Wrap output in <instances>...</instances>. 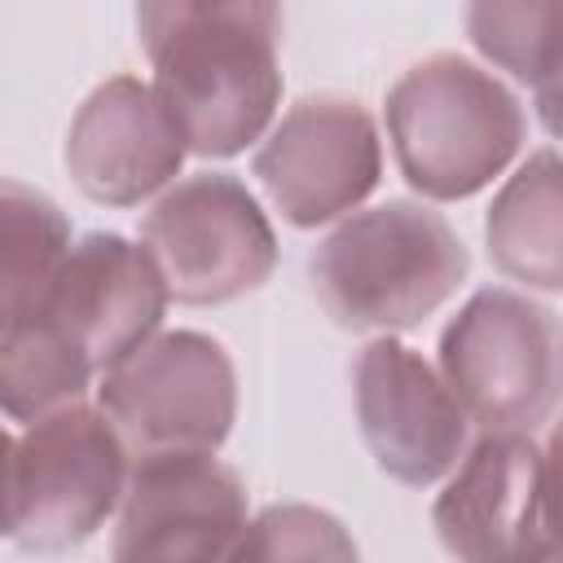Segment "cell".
<instances>
[{
    "mask_svg": "<svg viewBox=\"0 0 563 563\" xmlns=\"http://www.w3.org/2000/svg\"><path fill=\"white\" fill-rule=\"evenodd\" d=\"M471 255L453 224L422 202L347 216L308 260L312 295L343 330L396 334L431 317L466 282Z\"/></svg>",
    "mask_w": 563,
    "mask_h": 563,
    "instance_id": "1",
    "label": "cell"
},
{
    "mask_svg": "<svg viewBox=\"0 0 563 563\" xmlns=\"http://www.w3.org/2000/svg\"><path fill=\"white\" fill-rule=\"evenodd\" d=\"M387 136L400 176L435 202L479 194L523 145L519 97L457 53H431L387 92Z\"/></svg>",
    "mask_w": 563,
    "mask_h": 563,
    "instance_id": "2",
    "label": "cell"
},
{
    "mask_svg": "<svg viewBox=\"0 0 563 563\" xmlns=\"http://www.w3.org/2000/svg\"><path fill=\"white\" fill-rule=\"evenodd\" d=\"M132 453L101 405H62L9 431L4 537L31 554L84 545L119 510Z\"/></svg>",
    "mask_w": 563,
    "mask_h": 563,
    "instance_id": "3",
    "label": "cell"
},
{
    "mask_svg": "<svg viewBox=\"0 0 563 563\" xmlns=\"http://www.w3.org/2000/svg\"><path fill=\"white\" fill-rule=\"evenodd\" d=\"M440 374L479 431H537L563 405V321L519 290H475L440 334Z\"/></svg>",
    "mask_w": 563,
    "mask_h": 563,
    "instance_id": "4",
    "label": "cell"
},
{
    "mask_svg": "<svg viewBox=\"0 0 563 563\" xmlns=\"http://www.w3.org/2000/svg\"><path fill=\"white\" fill-rule=\"evenodd\" d=\"M97 405L132 457L216 453L238 413L233 361L198 330H158L101 374Z\"/></svg>",
    "mask_w": 563,
    "mask_h": 563,
    "instance_id": "5",
    "label": "cell"
},
{
    "mask_svg": "<svg viewBox=\"0 0 563 563\" xmlns=\"http://www.w3.org/2000/svg\"><path fill=\"white\" fill-rule=\"evenodd\" d=\"M277 44L273 31L224 22L180 31L145 53L154 92L189 154L229 158L268 132L282 101Z\"/></svg>",
    "mask_w": 563,
    "mask_h": 563,
    "instance_id": "6",
    "label": "cell"
},
{
    "mask_svg": "<svg viewBox=\"0 0 563 563\" xmlns=\"http://www.w3.org/2000/svg\"><path fill=\"white\" fill-rule=\"evenodd\" d=\"M141 242L154 251L172 299L189 308L229 303L264 286L277 264V233L268 216L255 194L224 172L172 185L145 211Z\"/></svg>",
    "mask_w": 563,
    "mask_h": 563,
    "instance_id": "7",
    "label": "cell"
},
{
    "mask_svg": "<svg viewBox=\"0 0 563 563\" xmlns=\"http://www.w3.org/2000/svg\"><path fill=\"white\" fill-rule=\"evenodd\" d=\"M167 299L172 286L145 242H128L119 233H88L70 242L40 303L9 321H40L101 378L114 361L158 334Z\"/></svg>",
    "mask_w": 563,
    "mask_h": 563,
    "instance_id": "8",
    "label": "cell"
},
{
    "mask_svg": "<svg viewBox=\"0 0 563 563\" xmlns=\"http://www.w3.org/2000/svg\"><path fill=\"white\" fill-rule=\"evenodd\" d=\"M383 176L378 128L361 101L303 97L255 150V180L282 220L299 229L330 224L361 207Z\"/></svg>",
    "mask_w": 563,
    "mask_h": 563,
    "instance_id": "9",
    "label": "cell"
},
{
    "mask_svg": "<svg viewBox=\"0 0 563 563\" xmlns=\"http://www.w3.org/2000/svg\"><path fill=\"white\" fill-rule=\"evenodd\" d=\"M356 422L383 475L409 488L440 484L471 444V418L449 378L409 343L378 334L352 369Z\"/></svg>",
    "mask_w": 563,
    "mask_h": 563,
    "instance_id": "10",
    "label": "cell"
},
{
    "mask_svg": "<svg viewBox=\"0 0 563 563\" xmlns=\"http://www.w3.org/2000/svg\"><path fill=\"white\" fill-rule=\"evenodd\" d=\"M246 523V488L216 453H145L132 457L110 554L233 559Z\"/></svg>",
    "mask_w": 563,
    "mask_h": 563,
    "instance_id": "11",
    "label": "cell"
},
{
    "mask_svg": "<svg viewBox=\"0 0 563 563\" xmlns=\"http://www.w3.org/2000/svg\"><path fill=\"white\" fill-rule=\"evenodd\" d=\"M440 545L471 563L545 559L541 449L528 431H479L431 506Z\"/></svg>",
    "mask_w": 563,
    "mask_h": 563,
    "instance_id": "12",
    "label": "cell"
},
{
    "mask_svg": "<svg viewBox=\"0 0 563 563\" xmlns=\"http://www.w3.org/2000/svg\"><path fill=\"white\" fill-rule=\"evenodd\" d=\"M189 145L163 110L154 84L114 75L97 84L70 119L66 172L92 202L136 207L167 189Z\"/></svg>",
    "mask_w": 563,
    "mask_h": 563,
    "instance_id": "13",
    "label": "cell"
},
{
    "mask_svg": "<svg viewBox=\"0 0 563 563\" xmlns=\"http://www.w3.org/2000/svg\"><path fill=\"white\" fill-rule=\"evenodd\" d=\"M488 260L528 290H563V154L537 150L484 216Z\"/></svg>",
    "mask_w": 563,
    "mask_h": 563,
    "instance_id": "14",
    "label": "cell"
},
{
    "mask_svg": "<svg viewBox=\"0 0 563 563\" xmlns=\"http://www.w3.org/2000/svg\"><path fill=\"white\" fill-rule=\"evenodd\" d=\"M70 251V224L53 198L4 180L0 189V317H22L40 303Z\"/></svg>",
    "mask_w": 563,
    "mask_h": 563,
    "instance_id": "15",
    "label": "cell"
},
{
    "mask_svg": "<svg viewBox=\"0 0 563 563\" xmlns=\"http://www.w3.org/2000/svg\"><path fill=\"white\" fill-rule=\"evenodd\" d=\"M466 35L519 84L541 88L563 75V0H466Z\"/></svg>",
    "mask_w": 563,
    "mask_h": 563,
    "instance_id": "16",
    "label": "cell"
},
{
    "mask_svg": "<svg viewBox=\"0 0 563 563\" xmlns=\"http://www.w3.org/2000/svg\"><path fill=\"white\" fill-rule=\"evenodd\" d=\"M233 559H356V541L343 532V523L317 506H268L260 510Z\"/></svg>",
    "mask_w": 563,
    "mask_h": 563,
    "instance_id": "17",
    "label": "cell"
},
{
    "mask_svg": "<svg viewBox=\"0 0 563 563\" xmlns=\"http://www.w3.org/2000/svg\"><path fill=\"white\" fill-rule=\"evenodd\" d=\"M224 22L282 35V0H136V40L145 53L180 31Z\"/></svg>",
    "mask_w": 563,
    "mask_h": 563,
    "instance_id": "18",
    "label": "cell"
},
{
    "mask_svg": "<svg viewBox=\"0 0 563 563\" xmlns=\"http://www.w3.org/2000/svg\"><path fill=\"white\" fill-rule=\"evenodd\" d=\"M541 532L545 559H563V418L550 427L541 449Z\"/></svg>",
    "mask_w": 563,
    "mask_h": 563,
    "instance_id": "19",
    "label": "cell"
},
{
    "mask_svg": "<svg viewBox=\"0 0 563 563\" xmlns=\"http://www.w3.org/2000/svg\"><path fill=\"white\" fill-rule=\"evenodd\" d=\"M537 114L550 136H563V75H554L550 84L537 88Z\"/></svg>",
    "mask_w": 563,
    "mask_h": 563,
    "instance_id": "20",
    "label": "cell"
}]
</instances>
